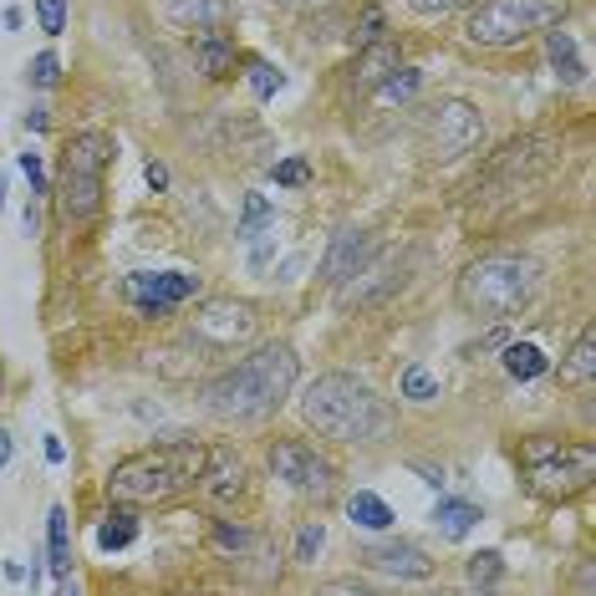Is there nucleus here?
Masks as SVG:
<instances>
[{"instance_id": "nucleus-1", "label": "nucleus", "mask_w": 596, "mask_h": 596, "mask_svg": "<svg viewBox=\"0 0 596 596\" xmlns=\"http://www.w3.org/2000/svg\"><path fill=\"white\" fill-rule=\"evenodd\" d=\"M204 459H209V449L199 439L169 433V439H158V444L113 464V474H107V500L113 505H164V500L194 490Z\"/></svg>"}, {"instance_id": "nucleus-2", "label": "nucleus", "mask_w": 596, "mask_h": 596, "mask_svg": "<svg viewBox=\"0 0 596 596\" xmlns=\"http://www.w3.org/2000/svg\"><path fill=\"white\" fill-rule=\"evenodd\" d=\"M296 377H301V362L286 342H265L255 347L250 357H240L230 372H220L214 383L204 388V403L214 418H265V413H276L291 388H296Z\"/></svg>"}, {"instance_id": "nucleus-3", "label": "nucleus", "mask_w": 596, "mask_h": 596, "mask_svg": "<svg viewBox=\"0 0 596 596\" xmlns=\"http://www.w3.org/2000/svg\"><path fill=\"white\" fill-rule=\"evenodd\" d=\"M301 418L337 444H377L393 433V408L352 372H321L301 398Z\"/></svg>"}, {"instance_id": "nucleus-4", "label": "nucleus", "mask_w": 596, "mask_h": 596, "mask_svg": "<svg viewBox=\"0 0 596 596\" xmlns=\"http://www.w3.org/2000/svg\"><path fill=\"white\" fill-rule=\"evenodd\" d=\"M118 143L102 128H82L62 148V184H57V220L62 225H92L102 214V174L113 169Z\"/></svg>"}, {"instance_id": "nucleus-5", "label": "nucleus", "mask_w": 596, "mask_h": 596, "mask_svg": "<svg viewBox=\"0 0 596 596\" xmlns=\"http://www.w3.org/2000/svg\"><path fill=\"white\" fill-rule=\"evenodd\" d=\"M535 286H540L535 260H525V255H484L459 276V306L474 311V316L505 321V316H520L535 301Z\"/></svg>"}, {"instance_id": "nucleus-6", "label": "nucleus", "mask_w": 596, "mask_h": 596, "mask_svg": "<svg viewBox=\"0 0 596 596\" xmlns=\"http://www.w3.org/2000/svg\"><path fill=\"white\" fill-rule=\"evenodd\" d=\"M520 474H525V490L535 500H571L581 490H591L596 479V449L591 444H566V439H546V433H535V439H520Z\"/></svg>"}, {"instance_id": "nucleus-7", "label": "nucleus", "mask_w": 596, "mask_h": 596, "mask_svg": "<svg viewBox=\"0 0 596 596\" xmlns=\"http://www.w3.org/2000/svg\"><path fill=\"white\" fill-rule=\"evenodd\" d=\"M561 21H566V0H479L464 21V36L474 46H515Z\"/></svg>"}, {"instance_id": "nucleus-8", "label": "nucleus", "mask_w": 596, "mask_h": 596, "mask_svg": "<svg viewBox=\"0 0 596 596\" xmlns=\"http://www.w3.org/2000/svg\"><path fill=\"white\" fill-rule=\"evenodd\" d=\"M270 469L306 500H327L337 490V464L327 454H316L311 444H301V439H281L276 449H270Z\"/></svg>"}, {"instance_id": "nucleus-9", "label": "nucleus", "mask_w": 596, "mask_h": 596, "mask_svg": "<svg viewBox=\"0 0 596 596\" xmlns=\"http://www.w3.org/2000/svg\"><path fill=\"white\" fill-rule=\"evenodd\" d=\"M428 138H433V153L439 158H464L469 148L484 143V118H479V107L464 102V97H449L433 107V118H428Z\"/></svg>"}, {"instance_id": "nucleus-10", "label": "nucleus", "mask_w": 596, "mask_h": 596, "mask_svg": "<svg viewBox=\"0 0 596 596\" xmlns=\"http://www.w3.org/2000/svg\"><path fill=\"white\" fill-rule=\"evenodd\" d=\"M189 296H199V276H189V270H138V276H128V301L138 316H169Z\"/></svg>"}, {"instance_id": "nucleus-11", "label": "nucleus", "mask_w": 596, "mask_h": 596, "mask_svg": "<svg viewBox=\"0 0 596 596\" xmlns=\"http://www.w3.org/2000/svg\"><path fill=\"white\" fill-rule=\"evenodd\" d=\"M194 342L199 347H214V352H230L240 342L255 337V306L250 301H209L199 316H194Z\"/></svg>"}, {"instance_id": "nucleus-12", "label": "nucleus", "mask_w": 596, "mask_h": 596, "mask_svg": "<svg viewBox=\"0 0 596 596\" xmlns=\"http://www.w3.org/2000/svg\"><path fill=\"white\" fill-rule=\"evenodd\" d=\"M362 566H372L377 576H403V581H423L433 571L428 551L413 546V540H377V546L362 551Z\"/></svg>"}, {"instance_id": "nucleus-13", "label": "nucleus", "mask_w": 596, "mask_h": 596, "mask_svg": "<svg viewBox=\"0 0 596 596\" xmlns=\"http://www.w3.org/2000/svg\"><path fill=\"white\" fill-rule=\"evenodd\" d=\"M367 260H372V240H367V230H337L327 260H321V281H327V286H342V281L357 276Z\"/></svg>"}, {"instance_id": "nucleus-14", "label": "nucleus", "mask_w": 596, "mask_h": 596, "mask_svg": "<svg viewBox=\"0 0 596 596\" xmlns=\"http://www.w3.org/2000/svg\"><path fill=\"white\" fill-rule=\"evenodd\" d=\"M194 484L204 490V500H230V495L245 490V464H240L230 449H214V454L204 459V469H199Z\"/></svg>"}, {"instance_id": "nucleus-15", "label": "nucleus", "mask_w": 596, "mask_h": 596, "mask_svg": "<svg viewBox=\"0 0 596 596\" xmlns=\"http://www.w3.org/2000/svg\"><path fill=\"white\" fill-rule=\"evenodd\" d=\"M46 566L57 586H72V520L67 505H51L46 510Z\"/></svg>"}, {"instance_id": "nucleus-16", "label": "nucleus", "mask_w": 596, "mask_h": 596, "mask_svg": "<svg viewBox=\"0 0 596 596\" xmlns=\"http://www.w3.org/2000/svg\"><path fill=\"white\" fill-rule=\"evenodd\" d=\"M164 21L174 31H214L230 21V0H164Z\"/></svg>"}, {"instance_id": "nucleus-17", "label": "nucleus", "mask_w": 596, "mask_h": 596, "mask_svg": "<svg viewBox=\"0 0 596 596\" xmlns=\"http://www.w3.org/2000/svg\"><path fill=\"white\" fill-rule=\"evenodd\" d=\"M546 62L556 67V77H561L566 87L586 82V62H581V46H576V36H571V31H561V26H551V31H546Z\"/></svg>"}, {"instance_id": "nucleus-18", "label": "nucleus", "mask_w": 596, "mask_h": 596, "mask_svg": "<svg viewBox=\"0 0 596 596\" xmlns=\"http://www.w3.org/2000/svg\"><path fill=\"white\" fill-rule=\"evenodd\" d=\"M194 57H199V72L204 77H230V67H235V36H225L220 26L199 31L194 36Z\"/></svg>"}, {"instance_id": "nucleus-19", "label": "nucleus", "mask_w": 596, "mask_h": 596, "mask_svg": "<svg viewBox=\"0 0 596 596\" xmlns=\"http://www.w3.org/2000/svg\"><path fill=\"white\" fill-rule=\"evenodd\" d=\"M479 520H484V510L474 500H459V495H439V505H433V525H439V535H449V540H464Z\"/></svg>"}, {"instance_id": "nucleus-20", "label": "nucleus", "mask_w": 596, "mask_h": 596, "mask_svg": "<svg viewBox=\"0 0 596 596\" xmlns=\"http://www.w3.org/2000/svg\"><path fill=\"white\" fill-rule=\"evenodd\" d=\"M347 520H352V530H372V535H383V530H393V520H398V510L383 500V495H372V490H357L352 500H347Z\"/></svg>"}, {"instance_id": "nucleus-21", "label": "nucleus", "mask_w": 596, "mask_h": 596, "mask_svg": "<svg viewBox=\"0 0 596 596\" xmlns=\"http://www.w3.org/2000/svg\"><path fill=\"white\" fill-rule=\"evenodd\" d=\"M591 377H596V332L586 327L571 347V357L561 362V388H591Z\"/></svg>"}, {"instance_id": "nucleus-22", "label": "nucleus", "mask_w": 596, "mask_h": 596, "mask_svg": "<svg viewBox=\"0 0 596 596\" xmlns=\"http://www.w3.org/2000/svg\"><path fill=\"white\" fill-rule=\"evenodd\" d=\"M546 367H551V357L535 342H505V372L515 383H535V377H546Z\"/></svg>"}, {"instance_id": "nucleus-23", "label": "nucleus", "mask_w": 596, "mask_h": 596, "mask_svg": "<svg viewBox=\"0 0 596 596\" xmlns=\"http://www.w3.org/2000/svg\"><path fill=\"white\" fill-rule=\"evenodd\" d=\"M398 393L408 403H433V398H439V372H433L428 362H408L403 377H398Z\"/></svg>"}, {"instance_id": "nucleus-24", "label": "nucleus", "mask_w": 596, "mask_h": 596, "mask_svg": "<svg viewBox=\"0 0 596 596\" xmlns=\"http://www.w3.org/2000/svg\"><path fill=\"white\" fill-rule=\"evenodd\" d=\"M270 225H276V204H270L265 194H245V214H240V240H255V235H265Z\"/></svg>"}, {"instance_id": "nucleus-25", "label": "nucleus", "mask_w": 596, "mask_h": 596, "mask_svg": "<svg viewBox=\"0 0 596 596\" xmlns=\"http://www.w3.org/2000/svg\"><path fill=\"white\" fill-rule=\"evenodd\" d=\"M245 87H250L260 102H270V97L286 87V72L270 67V62H260V57H250V62H245Z\"/></svg>"}, {"instance_id": "nucleus-26", "label": "nucleus", "mask_w": 596, "mask_h": 596, "mask_svg": "<svg viewBox=\"0 0 596 596\" xmlns=\"http://www.w3.org/2000/svg\"><path fill=\"white\" fill-rule=\"evenodd\" d=\"M418 87H423V72H418V67H393V72H383V87H377V102H408Z\"/></svg>"}, {"instance_id": "nucleus-27", "label": "nucleus", "mask_w": 596, "mask_h": 596, "mask_svg": "<svg viewBox=\"0 0 596 596\" xmlns=\"http://www.w3.org/2000/svg\"><path fill=\"white\" fill-rule=\"evenodd\" d=\"M133 540H138V525L128 515H107L97 525V551H128Z\"/></svg>"}, {"instance_id": "nucleus-28", "label": "nucleus", "mask_w": 596, "mask_h": 596, "mask_svg": "<svg viewBox=\"0 0 596 596\" xmlns=\"http://www.w3.org/2000/svg\"><path fill=\"white\" fill-rule=\"evenodd\" d=\"M464 571H469V586H495L505 576V556L500 551H474L464 561Z\"/></svg>"}, {"instance_id": "nucleus-29", "label": "nucleus", "mask_w": 596, "mask_h": 596, "mask_svg": "<svg viewBox=\"0 0 596 596\" xmlns=\"http://www.w3.org/2000/svg\"><path fill=\"white\" fill-rule=\"evenodd\" d=\"M321 546H327V530H321V520H306V525L296 530V561L311 566V561L321 556Z\"/></svg>"}, {"instance_id": "nucleus-30", "label": "nucleus", "mask_w": 596, "mask_h": 596, "mask_svg": "<svg viewBox=\"0 0 596 596\" xmlns=\"http://www.w3.org/2000/svg\"><path fill=\"white\" fill-rule=\"evenodd\" d=\"M26 77H31L36 87H57V77H62V62H57V51H36V57L26 62Z\"/></svg>"}, {"instance_id": "nucleus-31", "label": "nucleus", "mask_w": 596, "mask_h": 596, "mask_svg": "<svg viewBox=\"0 0 596 596\" xmlns=\"http://www.w3.org/2000/svg\"><path fill=\"white\" fill-rule=\"evenodd\" d=\"M36 21L46 36H62L67 31V0H36Z\"/></svg>"}, {"instance_id": "nucleus-32", "label": "nucleus", "mask_w": 596, "mask_h": 596, "mask_svg": "<svg viewBox=\"0 0 596 596\" xmlns=\"http://www.w3.org/2000/svg\"><path fill=\"white\" fill-rule=\"evenodd\" d=\"M214 546H220V551H245V546H255V535L245 530V525H214Z\"/></svg>"}, {"instance_id": "nucleus-33", "label": "nucleus", "mask_w": 596, "mask_h": 596, "mask_svg": "<svg viewBox=\"0 0 596 596\" xmlns=\"http://www.w3.org/2000/svg\"><path fill=\"white\" fill-rule=\"evenodd\" d=\"M377 36H383V6H367L362 21H357V31H352V41L357 46H377Z\"/></svg>"}, {"instance_id": "nucleus-34", "label": "nucleus", "mask_w": 596, "mask_h": 596, "mask_svg": "<svg viewBox=\"0 0 596 596\" xmlns=\"http://www.w3.org/2000/svg\"><path fill=\"white\" fill-rule=\"evenodd\" d=\"M16 169L26 174L31 194H46V164H41V153H21V158H16Z\"/></svg>"}, {"instance_id": "nucleus-35", "label": "nucleus", "mask_w": 596, "mask_h": 596, "mask_svg": "<svg viewBox=\"0 0 596 596\" xmlns=\"http://www.w3.org/2000/svg\"><path fill=\"white\" fill-rule=\"evenodd\" d=\"M306 179H311V164H306V158H286V164H276V184L301 189Z\"/></svg>"}, {"instance_id": "nucleus-36", "label": "nucleus", "mask_w": 596, "mask_h": 596, "mask_svg": "<svg viewBox=\"0 0 596 596\" xmlns=\"http://www.w3.org/2000/svg\"><path fill=\"white\" fill-rule=\"evenodd\" d=\"M408 6H413L418 16H444V11H454V6H464V0H408Z\"/></svg>"}, {"instance_id": "nucleus-37", "label": "nucleus", "mask_w": 596, "mask_h": 596, "mask_svg": "<svg viewBox=\"0 0 596 596\" xmlns=\"http://www.w3.org/2000/svg\"><path fill=\"white\" fill-rule=\"evenodd\" d=\"M143 179H148V189H153V194H164V189H169V169H164V164H153V158L143 164Z\"/></svg>"}, {"instance_id": "nucleus-38", "label": "nucleus", "mask_w": 596, "mask_h": 596, "mask_svg": "<svg viewBox=\"0 0 596 596\" xmlns=\"http://www.w3.org/2000/svg\"><path fill=\"white\" fill-rule=\"evenodd\" d=\"M46 464H67V444L57 439V433H46Z\"/></svg>"}, {"instance_id": "nucleus-39", "label": "nucleus", "mask_w": 596, "mask_h": 596, "mask_svg": "<svg viewBox=\"0 0 596 596\" xmlns=\"http://www.w3.org/2000/svg\"><path fill=\"white\" fill-rule=\"evenodd\" d=\"M0 26H6V31H21V26H26L21 6H6V11H0Z\"/></svg>"}, {"instance_id": "nucleus-40", "label": "nucleus", "mask_w": 596, "mask_h": 596, "mask_svg": "<svg viewBox=\"0 0 596 596\" xmlns=\"http://www.w3.org/2000/svg\"><path fill=\"white\" fill-rule=\"evenodd\" d=\"M21 123H26V128H31V133H41V128H46V113H41V107H31V113H26V118H21Z\"/></svg>"}, {"instance_id": "nucleus-41", "label": "nucleus", "mask_w": 596, "mask_h": 596, "mask_svg": "<svg viewBox=\"0 0 596 596\" xmlns=\"http://www.w3.org/2000/svg\"><path fill=\"white\" fill-rule=\"evenodd\" d=\"M6 464H11V433L0 428V469H6Z\"/></svg>"}, {"instance_id": "nucleus-42", "label": "nucleus", "mask_w": 596, "mask_h": 596, "mask_svg": "<svg viewBox=\"0 0 596 596\" xmlns=\"http://www.w3.org/2000/svg\"><path fill=\"white\" fill-rule=\"evenodd\" d=\"M0 209H6V174H0Z\"/></svg>"}]
</instances>
